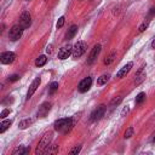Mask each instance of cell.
Listing matches in <instances>:
<instances>
[{
  "mask_svg": "<svg viewBox=\"0 0 155 155\" xmlns=\"http://www.w3.org/2000/svg\"><path fill=\"white\" fill-rule=\"evenodd\" d=\"M74 124H75L74 119L64 117V119H58V120H56L53 126H54V130H56V131H61V132H63V133H67V132H69V131L73 128Z\"/></svg>",
  "mask_w": 155,
  "mask_h": 155,
  "instance_id": "obj_1",
  "label": "cell"
},
{
  "mask_svg": "<svg viewBox=\"0 0 155 155\" xmlns=\"http://www.w3.org/2000/svg\"><path fill=\"white\" fill-rule=\"evenodd\" d=\"M52 140V132H47L45 133V136L41 138V140L39 142L38 147H36V150H35V154L40 155V154H45L50 147V143Z\"/></svg>",
  "mask_w": 155,
  "mask_h": 155,
  "instance_id": "obj_2",
  "label": "cell"
},
{
  "mask_svg": "<svg viewBox=\"0 0 155 155\" xmlns=\"http://www.w3.org/2000/svg\"><path fill=\"white\" fill-rule=\"evenodd\" d=\"M86 50H87V44H86V41H78L74 46H73V57L74 58H79V57H81L85 52H86Z\"/></svg>",
  "mask_w": 155,
  "mask_h": 155,
  "instance_id": "obj_3",
  "label": "cell"
},
{
  "mask_svg": "<svg viewBox=\"0 0 155 155\" xmlns=\"http://www.w3.org/2000/svg\"><path fill=\"white\" fill-rule=\"evenodd\" d=\"M23 29H24V28H23L21 24H15V25H12L11 29H10V31H8V38H10V40H11V41L18 40V39L22 36V34H23Z\"/></svg>",
  "mask_w": 155,
  "mask_h": 155,
  "instance_id": "obj_4",
  "label": "cell"
},
{
  "mask_svg": "<svg viewBox=\"0 0 155 155\" xmlns=\"http://www.w3.org/2000/svg\"><path fill=\"white\" fill-rule=\"evenodd\" d=\"M101 48H102V46L99 44H96L93 46V48L91 50V52H90V54L87 57V63L88 64H93V62L97 59V57H98V54L101 52Z\"/></svg>",
  "mask_w": 155,
  "mask_h": 155,
  "instance_id": "obj_5",
  "label": "cell"
},
{
  "mask_svg": "<svg viewBox=\"0 0 155 155\" xmlns=\"http://www.w3.org/2000/svg\"><path fill=\"white\" fill-rule=\"evenodd\" d=\"M15 59H16V54L11 51H6L0 54V62L2 64H10V63L15 62Z\"/></svg>",
  "mask_w": 155,
  "mask_h": 155,
  "instance_id": "obj_6",
  "label": "cell"
},
{
  "mask_svg": "<svg viewBox=\"0 0 155 155\" xmlns=\"http://www.w3.org/2000/svg\"><path fill=\"white\" fill-rule=\"evenodd\" d=\"M71 53H73V46L68 44V45H65V46H63V47L59 48V51H58V58L59 59H67Z\"/></svg>",
  "mask_w": 155,
  "mask_h": 155,
  "instance_id": "obj_7",
  "label": "cell"
},
{
  "mask_svg": "<svg viewBox=\"0 0 155 155\" xmlns=\"http://www.w3.org/2000/svg\"><path fill=\"white\" fill-rule=\"evenodd\" d=\"M104 113H105V107H104L103 104L98 105V107L91 113V120H92V121H98L99 119H102V116L104 115Z\"/></svg>",
  "mask_w": 155,
  "mask_h": 155,
  "instance_id": "obj_8",
  "label": "cell"
},
{
  "mask_svg": "<svg viewBox=\"0 0 155 155\" xmlns=\"http://www.w3.org/2000/svg\"><path fill=\"white\" fill-rule=\"evenodd\" d=\"M19 24L25 29V28H29L30 24H31V16L28 11H24L21 17H19Z\"/></svg>",
  "mask_w": 155,
  "mask_h": 155,
  "instance_id": "obj_9",
  "label": "cell"
},
{
  "mask_svg": "<svg viewBox=\"0 0 155 155\" xmlns=\"http://www.w3.org/2000/svg\"><path fill=\"white\" fill-rule=\"evenodd\" d=\"M91 85H92V78L87 76V78H85L84 80H81V81H80V84H79L78 88H79V91H80L81 93H84V92H87V91L90 90Z\"/></svg>",
  "mask_w": 155,
  "mask_h": 155,
  "instance_id": "obj_10",
  "label": "cell"
},
{
  "mask_svg": "<svg viewBox=\"0 0 155 155\" xmlns=\"http://www.w3.org/2000/svg\"><path fill=\"white\" fill-rule=\"evenodd\" d=\"M50 110H51V103H48V102L42 103L38 109V117H45Z\"/></svg>",
  "mask_w": 155,
  "mask_h": 155,
  "instance_id": "obj_11",
  "label": "cell"
},
{
  "mask_svg": "<svg viewBox=\"0 0 155 155\" xmlns=\"http://www.w3.org/2000/svg\"><path fill=\"white\" fill-rule=\"evenodd\" d=\"M40 82H41V79H40V78H36V79H34V80H33V82L30 84L29 90H28V92H27V99H29V98L34 94V92H35V91H36V88L39 87Z\"/></svg>",
  "mask_w": 155,
  "mask_h": 155,
  "instance_id": "obj_12",
  "label": "cell"
},
{
  "mask_svg": "<svg viewBox=\"0 0 155 155\" xmlns=\"http://www.w3.org/2000/svg\"><path fill=\"white\" fill-rule=\"evenodd\" d=\"M132 62H128L126 65H124L117 73H116V78H119V79H122L124 76H126V74H128V71L131 70V68H132Z\"/></svg>",
  "mask_w": 155,
  "mask_h": 155,
  "instance_id": "obj_13",
  "label": "cell"
},
{
  "mask_svg": "<svg viewBox=\"0 0 155 155\" xmlns=\"http://www.w3.org/2000/svg\"><path fill=\"white\" fill-rule=\"evenodd\" d=\"M144 79H145V71H144V69H143V68H140V69L138 70V73L136 74L134 84H136V85H139Z\"/></svg>",
  "mask_w": 155,
  "mask_h": 155,
  "instance_id": "obj_14",
  "label": "cell"
},
{
  "mask_svg": "<svg viewBox=\"0 0 155 155\" xmlns=\"http://www.w3.org/2000/svg\"><path fill=\"white\" fill-rule=\"evenodd\" d=\"M76 31H78V25L73 24V25H71V27L68 29V31H67V34H65V39H67V40H70V39H73V38L75 36Z\"/></svg>",
  "mask_w": 155,
  "mask_h": 155,
  "instance_id": "obj_15",
  "label": "cell"
},
{
  "mask_svg": "<svg viewBox=\"0 0 155 155\" xmlns=\"http://www.w3.org/2000/svg\"><path fill=\"white\" fill-rule=\"evenodd\" d=\"M33 122H34V119H24V120H22V121L19 122L18 127H19L21 130H24V128L29 127V126H30Z\"/></svg>",
  "mask_w": 155,
  "mask_h": 155,
  "instance_id": "obj_16",
  "label": "cell"
},
{
  "mask_svg": "<svg viewBox=\"0 0 155 155\" xmlns=\"http://www.w3.org/2000/svg\"><path fill=\"white\" fill-rule=\"evenodd\" d=\"M109 78H110V75L103 74V75H101V76L97 79V84H98L99 86H102V85H104V84H107V82L109 81Z\"/></svg>",
  "mask_w": 155,
  "mask_h": 155,
  "instance_id": "obj_17",
  "label": "cell"
},
{
  "mask_svg": "<svg viewBox=\"0 0 155 155\" xmlns=\"http://www.w3.org/2000/svg\"><path fill=\"white\" fill-rule=\"evenodd\" d=\"M46 62H47L46 56H39V57L36 58V61H35V65H36V67H42V65L46 64Z\"/></svg>",
  "mask_w": 155,
  "mask_h": 155,
  "instance_id": "obj_18",
  "label": "cell"
},
{
  "mask_svg": "<svg viewBox=\"0 0 155 155\" xmlns=\"http://www.w3.org/2000/svg\"><path fill=\"white\" fill-rule=\"evenodd\" d=\"M28 151H29V149L22 145V147H18V148L12 153V155H23V154H27Z\"/></svg>",
  "mask_w": 155,
  "mask_h": 155,
  "instance_id": "obj_19",
  "label": "cell"
},
{
  "mask_svg": "<svg viewBox=\"0 0 155 155\" xmlns=\"http://www.w3.org/2000/svg\"><path fill=\"white\" fill-rule=\"evenodd\" d=\"M58 90V82H56V81H53V82H51L50 84V86H48V94H54V92Z\"/></svg>",
  "mask_w": 155,
  "mask_h": 155,
  "instance_id": "obj_20",
  "label": "cell"
},
{
  "mask_svg": "<svg viewBox=\"0 0 155 155\" xmlns=\"http://www.w3.org/2000/svg\"><path fill=\"white\" fill-rule=\"evenodd\" d=\"M11 125V121L10 120H4L1 124H0V133H4Z\"/></svg>",
  "mask_w": 155,
  "mask_h": 155,
  "instance_id": "obj_21",
  "label": "cell"
},
{
  "mask_svg": "<svg viewBox=\"0 0 155 155\" xmlns=\"http://www.w3.org/2000/svg\"><path fill=\"white\" fill-rule=\"evenodd\" d=\"M115 56H116V53L113 51V52H111L109 56H107V57H105V59H104V64H107V65H108V64H110V63L114 61Z\"/></svg>",
  "mask_w": 155,
  "mask_h": 155,
  "instance_id": "obj_22",
  "label": "cell"
},
{
  "mask_svg": "<svg viewBox=\"0 0 155 155\" xmlns=\"http://www.w3.org/2000/svg\"><path fill=\"white\" fill-rule=\"evenodd\" d=\"M144 99H145V93H144V92H140V93H138L137 97H136V103H137V104H140Z\"/></svg>",
  "mask_w": 155,
  "mask_h": 155,
  "instance_id": "obj_23",
  "label": "cell"
},
{
  "mask_svg": "<svg viewBox=\"0 0 155 155\" xmlns=\"http://www.w3.org/2000/svg\"><path fill=\"white\" fill-rule=\"evenodd\" d=\"M121 101H122V97H120V96L115 97V98H114V99L110 102V107H116V105H117V104H119Z\"/></svg>",
  "mask_w": 155,
  "mask_h": 155,
  "instance_id": "obj_24",
  "label": "cell"
},
{
  "mask_svg": "<svg viewBox=\"0 0 155 155\" xmlns=\"http://www.w3.org/2000/svg\"><path fill=\"white\" fill-rule=\"evenodd\" d=\"M148 25H149V19H148V21H144V22L140 24V27H139L138 31H139V33H143V31H144V30L148 28Z\"/></svg>",
  "mask_w": 155,
  "mask_h": 155,
  "instance_id": "obj_25",
  "label": "cell"
},
{
  "mask_svg": "<svg viewBox=\"0 0 155 155\" xmlns=\"http://www.w3.org/2000/svg\"><path fill=\"white\" fill-rule=\"evenodd\" d=\"M132 134H133V127H128V128L125 131V133H124V137L127 139V138H130Z\"/></svg>",
  "mask_w": 155,
  "mask_h": 155,
  "instance_id": "obj_26",
  "label": "cell"
},
{
  "mask_svg": "<svg viewBox=\"0 0 155 155\" xmlns=\"http://www.w3.org/2000/svg\"><path fill=\"white\" fill-rule=\"evenodd\" d=\"M80 150H81V145H76V147H74L71 150H70V155H75V154H79L80 153Z\"/></svg>",
  "mask_w": 155,
  "mask_h": 155,
  "instance_id": "obj_27",
  "label": "cell"
},
{
  "mask_svg": "<svg viewBox=\"0 0 155 155\" xmlns=\"http://www.w3.org/2000/svg\"><path fill=\"white\" fill-rule=\"evenodd\" d=\"M10 111H11L10 109H4V110L0 113V117H1V119H5V117H6V116L10 114Z\"/></svg>",
  "mask_w": 155,
  "mask_h": 155,
  "instance_id": "obj_28",
  "label": "cell"
},
{
  "mask_svg": "<svg viewBox=\"0 0 155 155\" xmlns=\"http://www.w3.org/2000/svg\"><path fill=\"white\" fill-rule=\"evenodd\" d=\"M64 17H61L59 19H58V22H57V28H62L63 27V24H64Z\"/></svg>",
  "mask_w": 155,
  "mask_h": 155,
  "instance_id": "obj_29",
  "label": "cell"
},
{
  "mask_svg": "<svg viewBox=\"0 0 155 155\" xmlns=\"http://www.w3.org/2000/svg\"><path fill=\"white\" fill-rule=\"evenodd\" d=\"M18 79H19V75H17V74H13V75H11V76L8 78V81L13 82V81H17Z\"/></svg>",
  "mask_w": 155,
  "mask_h": 155,
  "instance_id": "obj_30",
  "label": "cell"
},
{
  "mask_svg": "<svg viewBox=\"0 0 155 155\" xmlns=\"http://www.w3.org/2000/svg\"><path fill=\"white\" fill-rule=\"evenodd\" d=\"M154 15H155V7L150 8V12H149V17H153Z\"/></svg>",
  "mask_w": 155,
  "mask_h": 155,
  "instance_id": "obj_31",
  "label": "cell"
},
{
  "mask_svg": "<svg viewBox=\"0 0 155 155\" xmlns=\"http://www.w3.org/2000/svg\"><path fill=\"white\" fill-rule=\"evenodd\" d=\"M127 111H128V108H127V107H126V108H124V110H122V113H121V115H122V116H124V115H125V114H126V113H127Z\"/></svg>",
  "mask_w": 155,
  "mask_h": 155,
  "instance_id": "obj_32",
  "label": "cell"
},
{
  "mask_svg": "<svg viewBox=\"0 0 155 155\" xmlns=\"http://www.w3.org/2000/svg\"><path fill=\"white\" fill-rule=\"evenodd\" d=\"M151 47H153V48L155 50V39H154V40L151 41Z\"/></svg>",
  "mask_w": 155,
  "mask_h": 155,
  "instance_id": "obj_33",
  "label": "cell"
},
{
  "mask_svg": "<svg viewBox=\"0 0 155 155\" xmlns=\"http://www.w3.org/2000/svg\"><path fill=\"white\" fill-rule=\"evenodd\" d=\"M46 51H47V53H50V52H51V46H48V47H47V50H46Z\"/></svg>",
  "mask_w": 155,
  "mask_h": 155,
  "instance_id": "obj_34",
  "label": "cell"
},
{
  "mask_svg": "<svg viewBox=\"0 0 155 155\" xmlns=\"http://www.w3.org/2000/svg\"><path fill=\"white\" fill-rule=\"evenodd\" d=\"M153 142H154V143H155V137H154V139H153Z\"/></svg>",
  "mask_w": 155,
  "mask_h": 155,
  "instance_id": "obj_35",
  "label": "cell"
},
{
  "mask_svg": "<svg viewBox=\"0 0 155 155\" xmlns=\"http://www.w3.org/2000/svg\"><path fill=\"white\" fill-rule=\"evenodd\" d=\"M45 1H47V0H45Z\"/></svg>",
  "mask_w": 155,
  "mask_h": 155,
  "instance_id": "obj_36",
  "label": "cell"
}]
</instances>
